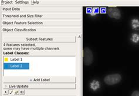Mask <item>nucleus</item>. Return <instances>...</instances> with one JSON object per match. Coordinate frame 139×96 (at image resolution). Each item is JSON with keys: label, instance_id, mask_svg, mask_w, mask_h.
<instances>
[{"label": "nucleus", "instance_id": "nucleus-1", "mask_svg": "<svg viewBox=\"0 0 139 96\" xmlns=\"http://www.w3.org/2000/svg\"><path fill=\"white\" fill-rule=\"evenodd\" d=\"M122 80V76L119 74H110L106 76L104 78V81L107 85H114L119 83Z\"/></svg>", "mask_w": 139, "mask_h": 96}, {"label": "nucleus", "instance_id": "nucleus-2", "mask_svg": "<svg viewBox=\"0 0 139 96\" xmlns=\"http://www.w3.org/2000/svg\"><path fill=\"white\" fill-rule=\"evenodd\" d=\"M93 55L92 51L88 47L85 48L84 50V62L85 66H90L92 63Z\"/></svg>", "mask_w": 139, "mask_h": 96}, {"label": "nucleus", "instance_id": "nucleus-3", "mask_svg": "<svg viewBox=\"0 0 139 96\" xmlns=\"http://www.w3.org/2000/svg\"><path fill=\"white\" fill-rule=\"evenodd\" d=\"M107 13L110 18L119 19L121 17V13L119 9L117 7H109L107 8Z\"/></svg>", "mask_w": 139, "mask_h": 96}, {"label": "nucleus", "instance_id": "nucleus-4", "mask_svg": "<svg viewBox=\"0 0 139 96\" xmlns=\"http://www.w3.org/2000/svg\"><path fill=\"white\" fill-rule=\"evenodd\" d=\"M90 88L92 89L93 90L95 91L99 88V87H100V84H99V81L94 80L90 83Z\"/></svg>", "mask_w": 139, "mask_h": 96}, {"label": "nucleus", "instance_id": "nucleus-5", "mask_svg": "<svg viewBox=\"0 0 139 96\" xmlns=\"http://www.w3.org/2000/svg\"><path fill=\"white\" fill-rule=\"evenodd\" d=\"M132 27L133 28H136L139 27V21L137 20H133L132 22Z\"/></svg>", "mask_w": 139, "mask_h": 96}, {"label": "nucleus", "instance_id": "nucleus-6", "mask_svg": "<svg viewBox=\"0 0 139 96\" xmlns=\"http://www.w3.org/2000/svg\"><path fill=\"white\" fill-rule=\"evenodd\" d=\"M132 39L134 43H137L139 41V35L137 34H133L132 36Z\"/></svg>", "mask_w": 139, "mask_h": 96}, {"label": "nucleus", "instance_id": "nucleus-7", "mask_svg": "<svg viewBox=\"0 0 139 96\" xmlns=\"http://www.w3.org/2000/svg\"><path fill=\"white\" fill-rule=\"evenodd\" d=\"M131 96H139V91H134L132 94Z\"/></svg>", "mask_w": 139, "mask_h": 96}]
</instances>
